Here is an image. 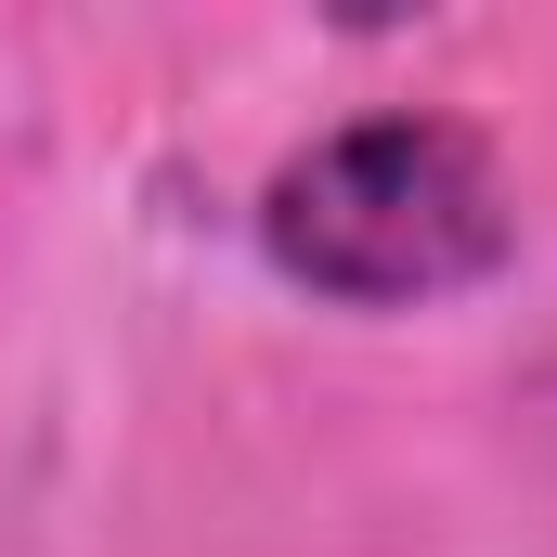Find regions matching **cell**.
Segmentation results:
<instances>
[{
	"label": "cell",
	"instance_id": "1",
	"mask_svg": "<svg viewBox=\"0 0 557 557\" xmlns=\"http://www.w3.org/2000/svg\"><path fill=\"white\" fill-rule=\"evenodd\" d=\"M260 260L324 311H441L519 260L506 156L467 117H350L260 182Z\"/></svg>",
	"mask_w": 557,
	"mask_h": 557
}]
</instances>
